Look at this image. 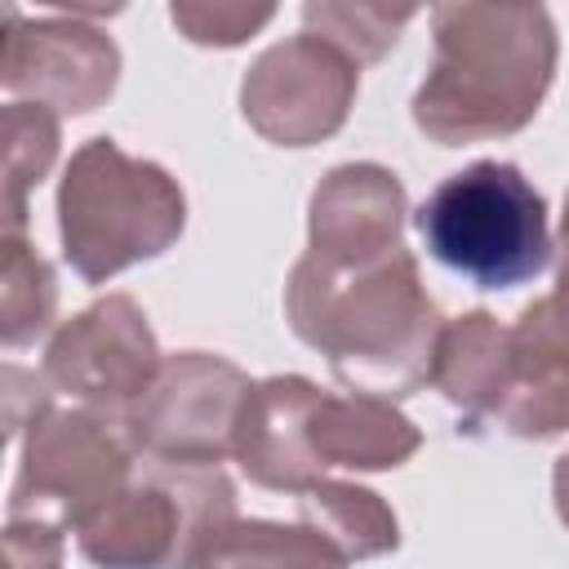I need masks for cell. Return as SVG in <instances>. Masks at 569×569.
Returning a JSON list of instances; mask_svg holds the SVG:
<instances>
[{
  "instance_id": "6da1fadb",
  "label": "cell",
  "mask_w": 569,
  "mask_h": 569,
  "mask_svg": "<svg viewBox=\"0 0 569 569\" xmlns=\"http://www.w3.org/2000/svg\"><path fill=\"white\" fill-rule=\"evenodd\" d=\"M284 320L298 342L329 360L347 391L391 405L431 382L445 325L405 244L365 267H325L302 253L284 280Z\"/></svg>"
},
{
  "instance_id": "7a4b0ae2",
  "label": "cell",
  "mask_w": 569,
  "mask_h": 569,
  "mask_svg": "<svg viewBox=\"0 0 569 569\" xmlns=\"http://www.w3.org/2000/svg\"><path fill=\"white\" fill-rule=\"evenodd\" d=\"M560 36L542 4H431V62L413 89V124L436 147L511 138L542 111Z\"/></svg>"
},
{
  "instance_id": "3957f363",
  "label": "cell",
  "mask_w": 569,
  "mask_h": 569,
  "mask_svg": "<svg viewBox=\"0 0 569 569\" xmlns=\"http://www.w3.org/2000/svg\"><path fill=\"white\" fill-rule=\"evenodd\" d=\"M58 240L67 267L84 284H107L120 271L169 253L187 231V196L178 178L116 138H89L71 151L58 196Z\"/></svg>"
},
{
  "instance_id": "277c9868",
  "label": "cell",
  "mask_w": 569,
  "mask_h": 569,
  "mask_svg": "<svg viewBox=\"0 0 569 569\" xmlns=\"http://www.w3.org/2000/svg\"><path fill=\"white\" fill-rule=\"evenodd\" d=\"M413 227L427 253L476 289L529 284L556 258L547 200L511 160H471L436 182Z\"/></svg>"
},
{
  "instance_id": "5b68a950",
  "label": "cell",
  "mask_w": 569,
  "mask_h": 569,
  "mask_svg": "<svg viewBox=\"0 0 569 569\" xmlns=\"http://www.w3.org/2000/svg\"><path fill=\"white\" fill-rule=\"evenodd\" d=\"M236 520V485L222 467L138 458L133 480L76 529L93 569H191L196 551Z\"/></svg>"
},
{
  "instance_id": "8992f818",
  "label": "cell",
  "mask_w": 569,
  "mask_h": 569,
  "mask_svg": "<svg viewBox=\"0 0 569 569\" xmlns=\"http://www.w3.org/2000/svg\"><path fill=\"white\" fill-rule=\"evenodd\" d=\"M133 471L138 453L120 422L80 405L49 409L22 436L4 520H49L76 533L133 480Z\"/></svg>"
},
{
  "instance_id": "52a82bcc",
  "label": "cell",
  "mask_w": 569,
  "mask_h": 569,
  "mask_svg": "<svg viewBox=\"0 0 569 569\" xmlns=\"http://www.w3.org/2000/svg\"><path fill=\"white\" fill-rule=\"evenodd\" d=\"M253 378L213 351L164 356L147 396L120 422L133 453L173 467H222L236 453L240 409Z\"/></svg>"
},
{
  "instance_id": "ba28073f",
  "label": "cell",
  "mask_w": 569,
  "mask_h": 569,
  "mask_svg": "<svg viewBox=\"0 0 569 569\" xmlns=\"http://www.w3.org/2000/svg\"><path fill=\"white\" fill-rule=\"evenodd\" d=\"M160 365L164 356L147 311L129 293H107L49 333L40 373L80 409L124 422L156 382Z\"/></svg>"
},
{
  "instance_id": "9c48e42d",
  "label": "cell",
  "mask_w": 569,
  "mask_h": 569,
  "mask_svg": "<svg viewBox=\"0 0 569 569\" xmlns=\"http://www.w3.org/2000/svg\"><path fill=\"white\" fill-rule=\"evenodd\" d=\"M360 93V62L338 44L298 31L267 44L240 80V116L271 147H316L333 138Z\"/></svg>"
},
{
  "instance_id": "30bf717a",
  "label": "cell",
  "mask_w": 569,
  "mask_h": 569,
  "mask_svg": "<svg viewBox=\"0 0 569 569\" xmlns=\"http://www.w3.org/2000/svg\"><path fill=\"white\" fill-rule=\"evenodd\" d=\"M0 84L9 102H40L53 116H89L120 84V49L98 22L76 13L22 18L9 4Z\"/></svg>"
},
{
  "instance_id": "8fae6325",
  "label": "cell",
  "mask_w": 569,
  "mask_h": 569,
  "mask_svg": "<svg viewBox=\"0 0 569 569\" xmlns=\"http://www.w3.org/2000/svg\"><path fill=\"white\" fill-rule=\"evenodd\" d=\"M405 182L373 160L333 164L307 200V258L325 267H365L405 244Z\"/></svg>"
},
{
  "instance_id": "7c38bea8",
  "label": "cell",
  "mask_w": 569,
  "mask_h": 569,
  "mask_svg": "<svg viewBox=\"0 0 569 569\" xmlns=\"http://www.w3.org/2000/svg\"><path fill=\"white\" fill-rule=\"evenodd\" d=\"M325 387H316L302 373H271L258 378L236 427V467L249 476V485L271 493H307L316 480H325L316 453H311V409Z\"/></svg>"
},
{
  "instance_id": "4fadbf2b",
  "label": "cell",
  "mask_w": 569,
  "mask_h": 569,
  "mask_svg": "<svg viewBox=\"0 0 569 569\" xmlns=\"http://www.w3.org/2000/svg\"><path fill=\"white\" fill-rule=\"evenodd\" d=\"M422 449V431L400 405L360 391H320L311 409V453L320 471H396Z\"/></svg>"
},
{
  "instance_id": "5bb4252c",
  "label": "cell",
  "mask_w": 569,
  "mask_h": 569,
  "mask_svg": "<svg viewBox=\"0 0 569 569\" xmlns=\"http://www.w3.org/2000/svg\"><path fill=\"white\" fill-rule=\"evenodd\" d=\"M511 378V325H498L493 311L471 307L440 325L431 356V387L467 418L476 431L493 422Z\"/></svg>"
},
{
  "instance_id": "9a60e30c",
  "label": "cell",
  "mask_w": 569,
  "mask_h": 569,
  "mask_svg": "<svg viewBox=\"0 0 569 569\" xmlns=\"http://www.w3.org/2000/svg\"><path fill=\"white\" fill-rule=\"evenodd\" d=\"M493 427L516 440H556L569 431V342L525 316L511 325V378Z\"/></svg>"
},
{
  "instance_id": "2e32d148",
  "label": "cell",
  "mask_w": 569,
  "mask_h": 569,
  "mask_svg": "<svg viewBox=\"0 0 569 569\" xmlns=\"http://www.w3.org/2000/svg\"><path fill=\"white\" fill-rule=\"evenodd\" d=\"M351 560L311 525L236 516L191 560V569H347Z\"/></svg>"
},
{
  "instance_id": "e0dca14e",
  "label": "cell",
  "mask_w": 569,
  "mask_h": 569,
  "mask_svg": "<svg viewBox=\"0 0 569 569\" xmlns=\"http://www.w3.org/2000/svg\"><path fill=\"white\" fill-rule=\"evenodd\" d=\"M298 520L329 538L347 560H378L400 547V520L391 502L356 480H316L298 493Z\"/></svg>"
},
{
  "instance_id": "ac0fdd59",
  "label": "cell",
  "mask_w": 569,
  "mask_h": 569,
  "mask_svg": "<svg viewBox=\"0 0 569 569\" xmlns=\"http://www.w3.org/2000/svg\"><path fill=\"white\" fill-rule=\"evenodd\" d=\"M4 236H27V196L49 178L62 142V116L40 102H4Z\"/></svg>"
},
{
  "instance_id": "d6986e66",
  "label": "cell",
  "mask_w": 569,
  "mask_h": 569,
  "mask_svg": "<svg viewBox=\"0 0 569 569\" xmlns=\"http://www.w3.org/2000/svg\"><path fill=\"white\" fill-rule=\"evenodd\" d=\"M58 276L27 236H4V276H0V342L22 351L53 333L58 325Z\"/></svg>"
},
{
  "instance_id": "ffe728a7",
  "label": "cell",
  "mask_w": 569,
  "mask_h": 569,
  "mask_svg": "<svg viewBox=\"0 0 569 569\" xmlns=\"http://www.w3.org/2000/svg\"><path fill=\"white\" fill-rule=\"evenodd\" d=\"M418 9H391V4H365V0H307L302 4V31L338 44L351 62H378L387 49H396L400 31L413 22Z\"/></svg>"
},
{
  "instance_id": "44dd1931",
  "label": "cell",
  "mask_w": 569,
  "mask_h": 569,
  "mask_svg": "<svg viewBox=\"0 0 569 569\" xmlns=\"http://www.w3.org/2000/svg\"><path fill=\"white\" fill-rule=\"evenodd\" d=\"M276 18V4H240V0H178L169 4V22L182 40L204 49H236L258 36Z\"/></svg>"
},
{
  "instance_id": "7402d4cb",
  "label": "cell",
  "mask_w": 569,
  "mask_h": 569,
  "mask_svg": "<svg viewBox=\"0 0 569 569\" xmlns=\"http://www.w3.org/2000/svg\"><path fill=\"white\" fill-rule=\"evenodd\" d=\"M0 387H4V431H9V440L27 436V427H31L36 418H44V413L53 409V396H58V391L44 382V373H27V369H18V365H4Z\"/></svg>"
},
{
  "instance_id": "603a6c76",
  "label": "cell",
  "mask_w": 569,
  "mask_h": 569,
  "mask_svg": "<svg viewBox=\"0 0 569 569\" xmlns=\"http://www.w3.org/2000/svg\"><path fill=\"white\" fill-rule=\"evenodd\" d=\"M62 533L49 520H4L9 569H62Z\"/></svg>"
},
{
  "instance_id": "cb8c5ba5",
  "label": "cell",
  "mask_w": 569,
  "mask_h": 569,
  "mask_svg": "<svg viewBox=\"0 0 569 569\" xmlns=\"http://www.w3.org/2000/svg\"><path fill=\"white\" fill-rule=\"evenodd\" d=\"M520 316H525V320H533L538 329L556 333L560 342H569V271H560V276H556V289H551V293H542V298H533Z\"/></svg>"
},
{
  "instance_id": "d4e9b609",
  "label": "cell",
  "mask_w": 569,
  "mask_h": 569,
  "mask_svg": "<svg viewBox=\"0 0 569 569\" xmlns=\"http://www.w3.org/2000/svg\"><path fill=\"white\" fill-rule=\"evenodd\" d=\"M551 502H556V516H560V525L569 529V449L556 458V467H551Z\"/></svg>"
},
{
  "instance_id": "484cf974",
  "label": "cell",
  "mask_w": 569,
  "mask_h": 569,
  "mask_svg": "<svg viewBox=\"0 0 569 569\" xmlns=\"http://www.w3.org/2000/svg\"><path fill=\"white\" fill-rule=\"evenodd\" d=\"M569 271V196H565V213H560V236H556V276Z\"/></svg>"
}]
</instances>
